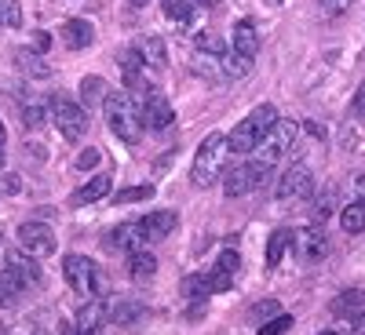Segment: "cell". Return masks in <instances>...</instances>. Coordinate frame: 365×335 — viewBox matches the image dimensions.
<instances>
[{
	"instance_id": "27",
	"label": "cell",
	"mask_w": 365,
	"mask_h": 335,
	"mask_svg": "<svg viewBox=\"0 0 365 335\" xmlns=\"http://www.w3.org/2000/svg\"><path fill=\"white\" fill-rule=\"evenodd\" d=\"M220 63H223L227 80H237V77H245V73L252 70V58H245L241 51H223V55H220Z\"/></svg>"
},
{
	"instance_id": "17",
	"label": "cell",
	"mask_w": 365,
	"mask_h": 335,
	"mask_svg": "<svg viewBox=\"0 0 365 335\" xmlns=\"http://www.w3.org/2000/svg\"><path fill=\"white\" fill-rule=\"evenodd\" d=\"M4 273H8V277H15V281L22 285V292H26V288H34V285L41 281L37 266L29 262L26 255H8V259H4Z\"/></svg>"
},
{
	"instance_id": "21",
	"label": "cell",
	"mask_w": 365,
	"mask_h": 335,
	"mask_svg": "<svg viewBox=\"0 0 365 335\" xmlns=\"http://www.w3.org/2000/svg\"><path fill=\"white\" fill-rule=\"evenodd\" d=\"M135 48H139L143 63H146L150 70H161V66L168 63V48H165V41H161V37H143Z\"/></svg>"
},
{
	"instance_id": "1",
	"label": "cell",
	"mask_w": 365,
	"mask_h": 335,
	"mask_svg": "<svg viewBox=\"0 0 365 335\" xmlns=\"http://www.w3.org/2000/svg\"><path fill=\"white\" fill-rule=\"evenodd\" d=\"M296 135H299V124H296V120H278V124H274V128L267 132V139L256 146V154H252V161H249L252 186H263L267 175H270L274 168H278L282 154H285V149H292Z\"/></svg>"
},
{
	"instance_id": "37",
	"label": "cell",
	"mask_w": 365,
	"mask_h": 335,
	"mask_svg": "<svg viewBox=\"0 0 365 335\" xmlns=\"http://www.w3.org/2000/svg\"><path fill=\"white\" fill-rule=\"evenodd\" d=\"M292 328V317L289 314H278V317H270L267 324H259V335H285Z\"/></svg>"
},
{
	"instance_id": "32",
	"label": "cell",
	"mask_w": 365,
	"mask_h": 335,
	"mask_svg": "<svg viewBox=\"0 0 365 335\" xmlns=\"http://www.w3.org/2000/svg\"><path fill=\"white\" fill-rule=\"evenodd\" d=\"M81 95H84V102H106V84H103V77H84V80H81Z\"/></svg>"
},
{
	"instance_id": "45",
	"label": "cell",
	"mask_w": 365,
	"mask_h": 335,
	"mask_svg": "<svg viewBox=\"0 0 365 335\" xmlns=\"http://www.w3.org/2000/svg\"><path fill=\"white\" fill-rule=\"evenodd\" d=\"M0 168H4V142H0Z\"/></svg>"
},
{
	"instance_id": "13",
	"label": "cell",
	"mask_w": 365,
	"mask_h": 335,
	"mask_svg": "<svg viewBox=\"0 0 365 335\" xmlns=\"http://www.w3.org/2000/svg\"><path fill=\"white\" fill-rule=\"evenodd\" d=\"M146 317H150V310L143 307L139 299H117V302H110V321L120 324V328H135Z\"/></svg>"
},
{
	"instance_id": "25",
	"label": "cell",
	"mask_w": 365,
	"mask_h": 335,
	"mask_svg": "<svg viewBox=\"0 0 365 335\" xmlns=\"http://www.w3.org/2000/svg\"><path fill=\"white\" fill-rule=\"evenodd\" d=\"M223 190H227V197H245V193L252 190L249 164H245V168H230V171H227V179H223Z\"/></svg>"
},
{
	"instance_id": "14",
	"label": "cell",
	"mask_w": 365,
	"mask_h": 335,
	"mask_svg": "<svg viewBox=\"0 0 365 335\" xmlns=\"http://www.w3.org/2000/svg\"><path fill=\"white\" fill-rule=\"evenodd\" d=\"M237 270H241V255L237 252H223L216 270L208 273V281H212V292H230L234 277H237Z\"/></svg>"
},
{
	"instance_id": "2",
	"label": "cell",
	"mask_w": 365,
	"mask_h": 335,
	"mask_svg": "<svg viewBox=\"0 0 365 335\" xmlns=\"http://www.w3.org/2000/svg\"><path fill=\"white\" fill-rule=\"evenodd\" d=\"M103 113H106V128L128 146H139V135H143V117L132 102L128 91H110L106 102H103Z\"/></svg>"
},
{
	"instance_id": "49",
	"label": "cell",
	"mask_w": 365,
	"mask_h": 335,
	"mask_svg": "<svg viewBox=\"0 0 365 335\" xmlns=\"http://www.w3.org/2000/svg\"><path fill=\"white\" fill-rule=\"evenodd\" d=\"M197 4H208V0H197Z\"/></svg>"
},
{
	"instance_id": "36",
	"label": "cell",
	"mask_w": 365,
	"mask_h": 335,
	"mask_svg": "<svg viewBox=\"0 0 365 335\" xmlns=\"http://www.w3.org/2000/svg\"><path fill=\"white\" fill-rule=\"evenodd\" d=\"M332 197H336L332 190H325V193L318 197V208L311 211V223H314V226H322V223H325V219L332 216Z\"/></svg>"
},
{
	"instance_id": "24",
	"label": "cell",
	"mask_w": 365,
	"mask_h": 335,
	"mask_svg": "<svg viewBox=\"0 0 365 335\" xmlns=\"http://www.w3.org/2000/svg\"><path fill=\"white\" fill-rule=\"evenodd\" d=\"M340 223H344V233H361V230H365V197H358V201L344 204Z\"/></svg>"
},
{
	"instance_id": "16",
	"label": "cell",
	"mask_w": 365,
	"mask_h": 335,
	"mask_svg": "<svg viewBox=\"0 0 365 335\" xmlns=\"http://www.w3.org/2000/svg\"><path fill=\"white\" fill-rule=\"evenodd\" d=\"M139 226H143L146 240H165L179 226V216H175V211H150V216L139 219Z\"/></svg>"
},
{
	"instance_id": "31",
	"label": "cell",
	"mask_w": 365,
	"mask_h": 335,
	"mask_svg": "<svg viewBox=\"0 0 365 335\" xmlns=\"http://www.w3.org/2000/svg\"><path fill=\"white\" fill-rule=\"evenodd\" d=\"M154 197V186L150 182H139V186H128V190H120L113 197V204H135V201H150Z\"/></svg>"
},
{
	"instance_id": "7",
	"label": "cell",
	"mask_w": 365,
	"mask_h": 335,
	"mask_svg": "<svg viewBox=\"0 0 365 335\" xmlns=\"http://www.w3.org/2000/svg\"><path fill=\"white\" fill-rule=\"evenodd\" d=\"M278 201L282 204H292V201H307L311 193H314V175H311V168L307 164H292V168H285V175L278 179Z\"/></svg>"
},
{
	"instance_id": "43",
	"label": "cell",
	"mask_w": 365,
	"mask_h": 335,
	"mask_svg": "<svg viewBox=\"0 0 365 335\" xmlns=\"http://www.w3.org/2000/svg\"><path fill=\"white\" fill-rule=\"evenodd\" d=\"M81 335H106V331H103V328H96V331H81Z\"/></svg>"
},
{
	"instance_id": "4",
	"label": "cell",
	"mask_w": 365,
	"mask_h": 335,
	"mask_svg": "<svg viewBox=\"0 0 365 335\" xmlns=\"http://www.w3.org/2000/svg\"><path fill=\"white\" fill-rule=\"evenodd\" d=\"M278 120H282V117H278V110H274L270 102L256 106V110L227 135V139H230V149H234V154H252V149L267 139V132L278 124Z\"/></svg>"
},
{
	"instance_id": "44",
	"label": "cell",
	"mask_w": 365,
	"mask_h": 335,
	"mask_svg": "<svg viewBox=\"0 0 365 335\" xmlns=\"http://www.w3.org/2000/svg\"><path fill=\"white\" fill-rule=\"evenodd\" d=\"M128 4H132V8H143V4H146V0H128Z\"/></svg>"
},
{
	"instance_id": "42",
	"label": "cell",
	"mask_w": 365,
	"mask_h": 335,
	"mask_svg": "<svg viewBox=\"0 0 365 335\" xmlns=\"http://www.w3.org/2000/svg\"><path fill=\"white\" fill-rule=\"evenodd\" d=\"M354 186H358V190H361V197H365V175H358V179H354Z\"/></svg>"
},
{
	"instance_id": "28",
	"label": "cell",
	"mask_w": 365,
	"mask_h": 335,
	"mask_svg": "<svg viewBox=\"0 0 365 335\" xmlns=\"http://www.w3.org/2000/svg\"><path fill=\"white\" fill-rule=\"evenodd\" d=\"M161 11L172 22H190L194 18V0H161Z\"/></svg>"
},
{
	"instance_id": "5",
	"label": "cell",
	"mask_w": 365,
	"mask_h": 335,
	"mask_svg": "<svg viewBox=\"0 0 365 335\" xmlns=\"http://www.w3.org/2000/svg\"><path fill=\"white\" fill-rule=\"evenodd\" d=\"M51 120H55V128L63 132V139H70V142H81V135L88 132V113H84V106H77V102L66 99V95H55V99H51Z\"/></svg>"
},
{
	"instance_id": "23",
	"label": "cell",
	"mask_w": 365,
	"mask_h": 335,
	"mask_svg": "<svg viewBox=\"0 0 365 335\" xmlns=\"http://www.w3.org/2000/svg\"><path fill=\"white\" fill-rule=\"evenodd\" d=\"M110 179H113V175H91L84 186H81V193H77V204H96V201H103V197L110 193Z\"/></svg>"
},
{
	"instance_id": "47",
	"label": "cell",
	"mask_w": 365,
	"mask_h": 335,
	"mask_svg": "<svg viewBox=\"0 0 365 335\" xmlns=\"http://www.w3.org/2000/svg\"><path fill=\"white\" fill-rule=\"evenodd\" d=\"M34 335H48V331H44V328H37V331H34Z\"/></svg>"
},
{
	"instance_id": "41",
	"label": "cell",
	"mask_w": 365,
	"mask_h": 335,
	"mask_svg": "<svg viewBox=\"0 0 365 335\" xmlns=\"http://www.w3.org/2000/svg\"><path fill=\"white\" fill-rule=\"evenodd\" d=\"M96 164H99V149H84V154L77 157V168H81V171L96 168Z\"/></svg>"
},
{
	"instance_id": "38",
	"label": "cell",
	"mask_w": 365,
	"mask_h": 335,
	"mask_svg": "<svg viewBox=\"0 0 365 335\" xmlns=\"http://www.w3.org/2000/svg\"><path fill=\"white\" fill-rule=\"evenodd\" d=\"M282 314V307H278V302H274V299H263V302H256V307H252V321H270V317H278Z\"/></svg>"
},
{
	"instance_id": "3",
	"label": "cell",
	"mask_w": 365,
	"mask_h": 335,
	"mask_svg": "<svg viewBox=\"0 0 365 335\" xmlns=\"http://www.w3.org/2000/svg\"><path fill=\"white\" fill-rule=\"evenodd\" d=\"M227 149H230V139H227V135H220V132L205 135V142L197 146L194 168H190V182H194L197 190H208V186H216V182H220Z\"/></svg>"
},
{
	"instance_id": "8",
	"label": "cell",
	"mask_w": 365,
	"mask_h": 335,
	"mask_svg": "<svg viewBox=\"0 0 365 335\" xmlns=\"http://www.w3.org/2000/svg\"><path fill=\"white\" fill-rule=\"evenodd\" d=\"M15 240H19V248L26 255H37V259L55 252V230L48 223H22L15 230Z\"/></svg>"
},
{
	"instance_id": "10",
	"label": "cell",
	"mask_w": 365,
	"mask_h": 335,
	"mask_svg": "<svg viewBox=\"0 0 365 335\" xmlns=\"http://www.w3.org/2000/svg\"><path fill=\"white\" fill-rule=\"evenodd\" d=\"M139 117H143V128H150V132H165L172 120H175V113H172V106H168V99L161 95V91L154 87L150 95L143 99V106H139Z\"/></svg>"
},
{
	"instance_id": "9",
	"label": "cell",
	"mask_w": 365,
	"mask_h": 335,
	"mask_svg": "<svg viewBox=\"0 0 365 335\" xmlns=\"http://www.w3.org/2000/svg\"><path fill=\"white\" fill-rule=\"evenodd\" d=\"M143 245H146V233L139 223H120L103 237V248L117 252V255H135V252H143Z\"/></svg>"
},
{
	"instance_id": "20",
	"label": "cell",
	"mask_w": 365,
	"mask_h": 335,
	"mask_svg": "<svg viewBox=\"0 0 365 335\" xmlns=\"http://www.w3.org/2000/svg\"><path fill=\"white\" fill-rule=\"evenodd\" d=\"M234 51H241L245 58H256V51H259V33L249 18H241L234 26Z\"/></svg>"
},
{
	"instance_id": "18",
	"label": "cell",
	"mask_w": 365,
	"mask_h": 335,
	"mask_svg": "<svg viewBox=\"0 0 365 335\" xmlns=\"http://www.w3.org/2000/svg\"><path fill=\"white\" fill-rule=\"evenodd\" d=\"M292 245H296V230H289V226L274 230L270 240H267V266H282V259Z\"/></svg>"
},
{
	"instance_id": "46",
	"label": "cell",
	"mask_w": 365,
	"mask_h": 335,
	"mask_svg": "<svg viewBox=\"0 0 365 335\" xmlns=\"http://www.w3.org/2000/svg\"><path fill=\"white\" fill-rule=\"evenodd\" d=\"M8 139V132H4V124H0V142H4Z\"/></svg>"
},
{
	"instance_id": "22",
	"label": "cell",
	"mask_w": 365,
	"mask_h": 335,
	"mask_svg": "<svg viewBox=\"0 0 365 335\" xmlns=\"http://www.w3.org/2000/svg\"><path fill=\"white\" fill-rule=\"evenodd\" d=\"M194 73H197V77H205L208 84H223V80H227L220 55H205V51H197V58H194Z\"/></svg>"
},
{
	"instance_id": "26",
	"label": "cell",
	"mask_w": 365,
	"mask_h": 335,
	"mask_svg": "<svg viewBox=\"0 0 365 335\" xmlns=\"http://www.w3.org/2000/svg\"><path fill=\"white\" fill-rule=\"evenodd\" d=\"M128 273H132V281H150L158 273V259L150 252H135L128 255Z\"/></svg>"
},
{
	"instance_id": "35",
	"label": "cell",
	"mask_w": 365,
	"mask_h": 335,
	"mask_svg": "<svg viewBox=\"0 0 365 335\" xmlns=\"http://www.w3.org/2000/svg\"><path fill=\"white\" fill-rule=\"evenodd\" d=\"M0 26H22L19 0H0Z\"/></svg>"
},
{
	"instance_id": "39",
	"label": "cell",
	"mask_w": 365,
	"mask_h": 335,
	"mask_svg": "<svg viewBox=\"0 0 365 335\" xmlns=\"http://www.w3.org/2000/svg\"><path fill=\"white\" fill-rule=\"evenodd\" d=\"M351 4H354V0H318V8H322V15H325V18H336V15H344Z\"/></svg>"
},
{
	"instance_id": "11",
	"label": "cell",
	"mask_w": 365,
	"mask_h": 335,
	"mask_svg": "<svg viewBox=\"0 0 365 335\" xmlns=\"http://www.w3.org/2000/svg\"><path fill=\"white\" fill-rule=\"evenodd\" d=\"M329 314H332V317H340V321H351V324L365 321V292H358V288L340 292L336 299L329 302Z\"/></svg>"
},
{
	"instance_id": "30",
	"label": "cell",
	"mask_w": 365,
	"mask_h": 335,
	"mask_svg": "<svg viewBox=\"0 0 365 335\" xmlns=\"http://www.w3.org/2000/svg\"><path fill=\"white\" fill-rule=\"evenodd\" d=\"M194 48L205 51V55H223V51H227L223 37H220V33H212V29H201V33H194Z\"/></svg>"
},
{
	"instance_id": "40",
	"label": "cell",
	"mask_w": 365,
	"mask_h": 335,
	"mask_svg": "<svg viewBox=\"0 0 365 335\" xmlns=\"http://www.w3.org/2000/svg\"><path fill=\"white\" fill-rule=\"evenodd\" d=\"M351 117L365 120V80H361V87H358V95H354V102H351Z\"/></svg>"
},
{
	"instance_id": "15",
	"label": "cell",
	"mask_w": 365,
	"mask_h": 335,
	"mask_svg": "<svg viewBox=\"0 0 365 335\" xmlns=\"http://www.w3.org/2000/svg\"><path fill=\"white\" fill-rule=\"evenodd\" d=\"M58 33H63V44H66V48L81 51V48H88L91 41H96V26H91L88 18H66Z\"/></svg>"
},
{
	"instance_id": "33",
	"label": "cell",
	"mask_w": 365,
	"mask_h": 335,
	"mask_svg": "<svg viewBox=\"0 0 365 335\" xmlns=\"http://www.w3.org/2000/svg\"><path fill=\"white\" fill-rule=\"evenodd\" d=\"M19 292H22V285L4 273V277H0V310H11L19 302Z\"/></svg>"
},
{
	"instance_id": "48",
	"label": "cell",
	"mask_w": 365,
	"mask_h": 335,
	"mask_svg": "<svg viewBox=\"0 0 365 335\" xmlns=\"http://www.w3.org/2000/svg\"><path fill=\"white\" fill-rule=\"evenodd\" d=\"M322 335H336V331H322Z\"/></svg>"
},
{
	"instance_id": "12",
	"label": "cell",
	"mask_w": 365,
	"mask_h": 335,
	"mask_svg": "<svg viewBox=\"0 0 365 335\" xmlns=\"http://www.w3.org/2000/svg\"><path fill=\"white\" fill-rule=\"evenodd\" d=\"M296 255L303 259V262H318V259H325L329 255V240H325V233L311 223V230H296Z\"/></svg>"
},
{
	"instance_id": "34",
	"label": "cell",
	"mask_w": 365,
	"mask_h": 335,
	"mask_svg": "<svg viewBox=\"0 0 365 335\" xmlns=\"http://www.w3.org/2000/svg\"><path fill=\"white\" fill-rule=\"evenodd\" d=\"M51 113V106H44V102H26V110H22V124L26 128H44V117Z\"/></svg>"
},
{
	"instance_id": "29",
	"label": "cell",
	"mask_w": 365,
	"mask_h": 335,
	"mask_svg": "<svg viewBox=\"0 0 365 335\" xmlns=\"http://www.w3.org/2000/svg\"><path fill=\"white\" fill-rule=\"evenodd\" d=\"M182 295H187V299H208V295H212L208 273H190V277L182 281Z\"/></svg>"
},
{
	"instance_id": "19",
	"label": "cell",
	"mask_w": 365,
	"mask_h": 335,
	"mask_svg": "<svg viewBox=\"0 0 365 335\" xmlns=\"http://www.w3.org/2000/svg\"><path fill=\"white\" fill-rule=\"evenodd\" d=\"M110 317V307L103 299H88L84 307L77 310V324H81V331H96V328H103V321Z\"/></svg>"
},
{
	"instance_id": "6",
	"label": "cell",
	"mask_w": 365,
	"mask_h": 335,
	"mask_svg": "<svg viewBox=\"0 0 365 335\" xmlns=\"http://www.w3.org/2000/svg\"><path fill=\"white\" fill-rule=\"evenodd\" d=\"M63 273H66V285L81 295V299H91L99 292V270H96V262L91 259H84V255H66L63 259Z\"/></svg>"
}]
</instances>
